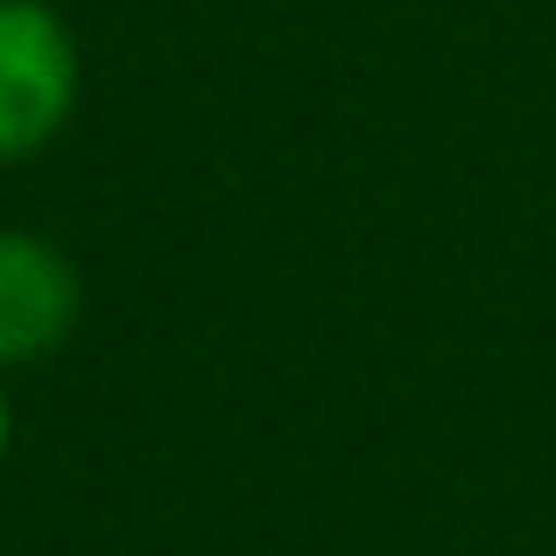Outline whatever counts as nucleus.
Masks as SVG:
<instances>
[{
  "label": "nucleus",
  "instance_id": "f03ea898",
  "mask_svg": "<svg viewBox=\"0 0 556 556\" xmlns=\"http://www.w3.org/2000/svg\"><path fill=\"white\" fill-rule=\"evenodd\" d=\"M85 289L56 240L0 226V374L36 367L78 331Z\"/></svg>",
  "mask_w": 556,
  "mask_h": 556
},
{
  "label": "nucleus",
  "instance_id": "f257e3e1",
  "mask_svg": "<svg viewBox=\"0 0 556 556\" xmlns=\"http://www.w3.org/2000/svg\"><path fill=\"white\" fill-rule=\"evenodd\" d=\"M78 106V36L50 0H0V169L42 155Z\"/></svg>",
  "mask_w": 556,
  "mask_h": 556
},
{
  "label": "nucleus",
  "instance_id": "7ed1b4c3",
  "mask_svg": "<svg viewBox=\"0 0 556 556\" xmlns=\"http://www.w3.org/2000/svg\"><path fill=\"white\" fill-rule=\"evenodd\" d=\"M8 437H14V402H8V374H0V458H8Z\"/></svg>",
  "mask_w": 556,
  "mask_h": 556
}]
</instances>
